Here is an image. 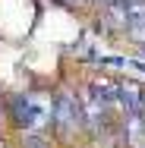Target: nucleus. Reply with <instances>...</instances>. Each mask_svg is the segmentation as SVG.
Segmentation results:
<instances>
[{
    "label": "nucleus",
    "mask_w": 145,
    "mask_h": 148,
    "mask_svg": "<svg viewBox=\"0 0 145 148\" xmlns=\"http://www.w3.org/2000/svg\"><path fill=\"white\" fill-rule=\"evenodd\" d=\"M82 104L73 98V95H60L57 107H54V123H57V129L63 136H73L79 126H82Z\"/></svg>",
    "instance_id": "1"
},
{
    "label": "nucleus",
    "mask_w": 145,
    "mask_h": 148,
    "mask_svg": "<svg viewBox=\"0 0 145 148\" xmlns=\"http://www.w3.org/2000/svg\"><path fill=\"white\" fill-rule=\"evenodd\" d=\"M10 114H13V120L19 126H38L41 120L47 117V107L38 104V98H32V95H19V98H13Z\"/></svg>",
    "instance_id": "2"
},
{
    "label": "nucleus",
    "mask_w": 145,
    "mask_h": 148,
    "mask_svg": "<svg viewBox=\"0 0 145 148\" xmlns=\"http://www.w3.org/2000/svg\"><path fill=\"white\" fill-rule=\"evenodd\" d=\"M104 3H107V0H104Z\"/></svg>",
    "instance_id": "3"
}]
</instances>
